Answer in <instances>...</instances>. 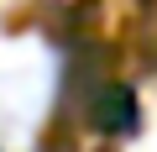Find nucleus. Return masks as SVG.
<instances>
[{
    "label": "nucleus",
    "instance_id": "f257e3e1",
    "mask_svg": "<svg viewBox=\"0 0 157 152\" xmlns=\"http://www.w3.org/2000/svg\"><path fill=\"white\" fill-rule=\"evenodd\" d=\"M52 84H58V58L37 37L0 42V147L6 152L32 142L37 121L47 115Z\"/></svg>",
    "mask_w": 157,
    "mask_h": 152
}]
</instances>
